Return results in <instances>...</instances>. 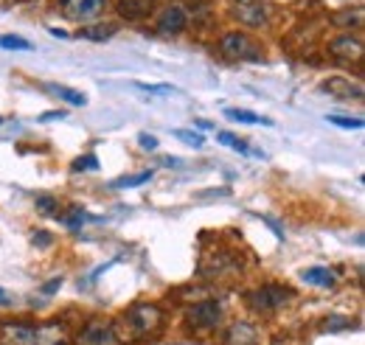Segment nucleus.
<instances>
[{
    "label": "nucleus",
    "instance_id": "19",
    "mask_svg": "<svg viewBox=\"0 0 365 345\" xmlns=\"http://www.w3.org/2000/svg\"><path fill=\"white\" fill-rule=\"evenodd\" d=\"M149 180H152V172H138V174H130V177L113 180L110 188H135V185H143V182H149Z\"/></svg>",
    "mask_w": 365,
    "mask_h": 345
},
{
    "label": "nucleus",
    "instance_id": "22",
    "mask_svg": "<svg viewBox=\"0 0 365 345\" xmlns=\"http://www.w3.org/2000/svg\"><path fill=\"white\" fill-rule=\"evenodd\" d=\"M0 48H6V51H29L31 43H29V40H23V37L6 34V37H0Z\"/></svg>",
    "mask_w": 365,
    "mask_h": 345
},
{
    "label": "nucleus",
    "instance_id": "21",
    "mask_svg": "<svg viewBox=\"0 0 365 345\" xmlns=\"http://www.w3.org/2000/svg\"><path fill=\"white\" fill-rule=\"evenodd\" d=\"M175 138L182 140V143H188V146H194V149H202V143H205V138L200 132H191V130H175Z\"/></svg>",
    "mask_w": 365,
    "mask_h": 345
},
{
    "label": "nucleus",
    "instance_id": "18",
    "mask_svg": "<svg viewBox=\"0 0 365 345\" xmlns=\"http://www.w3.org/2000/svg\"><path fill=\"white\" fill-rule=\"evenodd\" d=\"M115 34V26L113 23H101V26H88L79 31L82 40H91V43H101V40H110Z\"/></svg>",
    "mask_w": 365,
    "mask_h": 345
},
{
    "label": "nucleus",
    "instance_id": "24",
    "mask_svg": "<svg viewBox=\"0 0 365 345\" xmlns=\"http://www.w3.org/2000/svg\"><path fill=\"white\" fill-rule=\"evenodd\" d=\"M71 169H73V172H96V169H98V158H96V155H85V158H76Z\"/></svg>",
    "mask_w": 365,
    "mask_h": 345
},
{
    "label": "nucleus",
    "instance_id": "7",
    "mask_svg": "<svg viewBox=\"0 0 365 345\" xmlns=\"http://www.w3.org/2000/svg\"><path fill=\"white\" fill-rule=\"evenodd\" d=\"M247 298H250V306L259 309V311H275V309H281V306L287 303L289 289H284V287H278V284H267V287H262V289H253Z\"/></svg>",
    "mask_w": 365,
    "mask_h": 345
},
{
    "label": "nucleus",
    "instance_id": "2",
    "mask_svg": "<svg viewBox=\"0 0 365 345\" xmlns=\"http://www.w3.org/2000/svg\"><path fill=\"white\" fill-rule=\"evenodd\" d=\"M127 320H130V326L135 329L138 337H143V334H152V331L160 329L163 311H160L155 303H135V306H130Z\"/></svg>",
    "mask_w": 365,
    "mask_h": 345
},
{
    "label": "nucleus",
    "instance_id": "12",
    "mask_svg": "<svg viewBox=\"0 0 365 345\" xmlns=\"http://www.w3.org/2000/svg\"><path fill=\"white\" fill-rule=\"evenodd\" d=\"M256 340H259L256 326H250V323H245V320L233 323L228 329V334H225V343L228 345H256Z\"/></svg>",
    "mask_w": 365,
    "mask_h": 345
},
{
    "label": "nucleus",
    "instance_id": "27",
    "mask_svg": "<svg viewBox=\"0 0 365 345\" xmlns=\"http://www.w3.org/2000/svg\"><path fill=\"white\" fill-rule=\"evenodd\" d=\"M135 87L146 90V93H155V96H166V93H175V87H172V85H143V82H138Z\"/></svg>",
    "mask_w": 365,
    "mask_h": 345
},
{
    "label": "nucleus",
    "instance_id": "28",
    "mask_svg": "<svg viewBox=\"0 0 365 345\" xmlns=\"http://www.w3.org/2000/svg\"><path fill=\"white\" fill-rule=\"evenodd\" d=\"M37 208H40L43 214H53V211H56V200L43 194V197H37Z\"/></svg>",
    "mask_w": 365,
    "mask_h": 345
},
{
    "label": "nucleus",
    "instance_id": "33",
    "mask_svg": "<svg viewBox=\"0 0 365 345\" xmlns=\"http://www.w3.org/2000/svg\"><path fill=\"white\" fill-rule=\"evenodd\" d=\"M197 127H200V130H211V121H202V118H200Z\"/></svg>",
    "mask_w": 365,
    "mask_h": 345
},
{
    "label": "nucleus",
    "instance_id": "26",
    "mask_svg": "<svg viewBox=\"0 0 365 345\" xmlns=\"http://www.w3.org/2000/svg\"><path fill=\"white\" fill-rule=\"evenodd\" d=\"M138 143H140V149H146V152H155V149H158V138L149 135V132H140V135H138Z\"/></svg>",
    "mask_w": 365,
    "mask_h": 345
},
{
    "label": "nucleus",
    "instance_id": "17",
    "mask_svg": "<svg viewBox=\"0 0 365 345\" xmlns=\"http://www.w3.org/2000/svg\"><path fill=\"white\" fill-rule=\"evenodd\" d=\"M331 23L337 26V29H357V26H363V9H346V11H337V14H331Z\"/></svg>",
    "mask_w": 365,
    "mask_h": 345
},
{
    "label": "nucleus",
    "instance_id": "10",
    "mask_svg": "<svg viewBox=\"0 0 365 345\" xmlns=\"http://www.w3.org/2000/svg\"><path fill=\"white\" fill-rule=\"evenodd\" d=\"M233 17L239 20V23H245V26H262V23H267V9L262 6V3H236V9H233Z\"/></svg>",
    "mask_w": 365,
    "mask_h": 345
},
{
    "label": "nucleus",
    "instance_id": "30",
    "mask_svg": "<svg viewBox=\"0 0 365 345\" xmlns=\"http://www.w3.org/2000/svg\"><path fill=\"white\" fill-rule=\"evenodd\" d=\"M59 287H62V278H53V281H48L46 287H43V292H46V295H53Z\"/></svg>",
    "mask_w": 365,
    "mask_h": 345
},
{
    "label": "nucleus",
    "instance_id": "36",
    "mask_svg": "<svg viewBox=\"0 0 365 345\" xmlns=\"http://www.w3.org/2000/svg\"><path fill=\"white\" fill-rule=\"evenodd\" d=\"M0 124H3V118H0Z\"/></svg>",
    "mask_w": 365,
    "mask_h": 345
},
{
    "label": "nucleus",
    "instance_id": "8",
    "mask_svg": "<svg viewBox=\"0 0 365 345\" xmlns=\"http://www.w3.org/2000/svg\"><path fill=\"white\" fill-rule=\"evenodd\" d=\"M329 51L334 53V59H343V62H360V59H363V40H360V37H351V34H343V37L331 40Z\"/></svg>",
    "mask_w": 365,
    "mask_h": 345
},
{
    "label": "nucleus",
    "instance_id": "29",
    "mask_svg": "<svg viewBox=\"0 0 365 345\" xmlns=\"http://www.w3.org/2000/svg\"><path fill=\"white\" fill-rule=\"evenodd\" d=\"M34 244H37V247H48V244H51L48 230H34Z\"/></svg>",
    "mask_w": 365,
    "mask_h": 345
},
{
    "label": "nucleus",
    "instance_id": "31",
    "mask_svg": "<svg viewBox=\"0 0 365 345\" xmlns=\"http://www.w3.org/2000/svg\"><path fill=\"white\" fill-rule=\"evenodd\" d=\"M62 118H65V113H62V110H59V113L53 110V113H43V115H40V121H62Z\"/></svg>",
    "mask_w": 365,
    "mask_h": 345
},
{
    "label": "nucleus",
    "instance_id": "6",
    "mask_svg": "<svg viewBox=\"0 0 365 345\" xmlns=\"http://www.w3.org/2000/svg\"><path fill=\"white\" fill-rule=\"evenodd\" d=\"M107 9V0H62V14L73 23H91Z\"/></svg>",
    "mask_w": 365,
    "mask_h": 345
},
{
    "label": "nucleus",
    "instance_id": "1",
    "mask_svg": "<svg viewBox=\"0 0 365 345\" xmlns=\"http://www.w3.org/2000/svg\"><path fill=\"white\" fill-rule=\"evenodd\" d=\"M0 345H65V326L62 323H46V326L3 323Z\"/></svg>",
    "mask_w": 365,
    "mask_h": 345
},
{
    "label": "nucleus",
    "instance_id": "25",
    "mask_svg": "<svg viewBox=\"0 0 365 345\" xmlns=\"http://www.w3.org/2000/svg\"><path fill=\"white\" fill-rule=\"evenodd\" d=\"M98 216H91V214H82V211H73L71 216H65V225L68 227H79V225H85V222H96Z\"/></svg>",
    "mask_w": 365,
    "mask_h": 345
},
{
    "label": "nucleus",
    "instance_id": "16",
    "mask_svg": "<svg viewBox=\"0 0 365 345\" xmlns=\"http://www.w3.org/2000/svg\"><path fill=\"white\" fill-rule=\"evenodd\" d=\"M225 118L239 121V124H264V127H273L275 124V121L264 118V115H256V113H250V110H236V107H228V110H225Z\"/></svg>",
    "mask_w": 365,
    "mask_h": 345
},
{
    "label": "nucleus",
    "instance_id": "11",
    "mask_svg": "<svg viewBox=\"0 0 365 345\" xmlns=\"http://www.w3.org/2000/svg\"><path fill=\"white\" fill-rule=\"evenodd\" d=\"M323 90L343 98V101H360L363 98V87L349 82V79H329V82H323Z\"/></svg>",
    "mask_w": 365,
    "mask_h": 345
},
{
    "label": "nucleus",
    "instance_id": "14",
    "mask_svg": "<svg viewBox=\"0 0 365 345\" xmlns=\"http://www.w3.org/2000/svg\"><path fill=\"white\" fill-rule=\"evenodd\" d=\"M48 93H53V96H59L62 101H68V104H73V107H85L88 104V96L85 93H79V90H73V87H65V85H46Z\"/></svg>",
    "mask_w": 365,
    "mask_h": 345
},
{
    "label": "nucleus",
    "instance_id": "13",
    "mask_svg": "<svg viewBox=\"0 0 365 345\" xmlns=\"http://www.w3.org/2000/svg\"><path fill=\"white\" fill-rule=\"evenodd\" d=\"M301 281H304V284H309V287L331 289L337 278H334V269H329V267H309V269H304V272H301Z\"/></svg>",
    "mask_w": 365,
    "mask_h": 345
},
{
    "label": "nucleus",
    "instance_id": "9",
    "mask_svg": "<svg viewBox=\"0 0 365 345\" xmlns=\"http://www.w3.org/2000/svg\"><path fill=\"white\" fill-rule=\"evenodd\" d=\"M185 23H188L185 9L178 6V3H172V6H166L163 14L158 17V31H160V34H180V31H185Z\"/></svg>",
    "mask_w": 365,
    "mask_h": 345
},
{
    "label": "nucleus",
    "instance_id": "5",
    "mask_svg": "<svg viewBox=\"0 0 365 345\" xmlns=\"http://www.w3.org/2000/svg\"><path fill=\"white\" fill-rule=\"evenodd\" d=\"M76 345H121V340H118L113 323H107V320H93V323H88V326L79 331Z\"/></svg>",
    "mask_w": 365,
    "mask_h": 345
},
{
    "label": "nucleus",
    "instance_id": "20",
    "mask_svg": "<svg viewBox=\"0 0 365 345\" xmlns=\"http://www.w3.org/2000/svg\"><path fill=\"white\" fill-rule=\"evenodd\" d=\"M217 140H220V143H225V146H230V149H236V152H242V155H250V146H247L242 138H236V135H233V132H228V130L217 132Z\"/></svg>",
    "mask_w": 365,
    "mask_h": 345
},
{
    "label": "nucleus",
    "instance_id": "23",
    "mask_svg": "<svg viewBox=\"0 0 365 345\" xmlns=\"http://www.w3.org/2000/svg\"><path fill=\"white\" fill-rule=\"evenodd\" d=\"M326 121H329V124H334V127H343V130H363V118H346V115H329Z\"/></svg>",
    "mask_w": 365,
    "mask_h": 345
},
{
    "label": "nucleus",
    "instance_id": "4",
    "mask_svg": "<svg viewBox=\"0 0 365 345\" xmlns=\"http://www.w3.org/2000/svg\"><path fill=\"white\" fill-rule=\"evenodd\" d=\"M222 53L230 56V59H253V62H259L262 59V51L253 45V40L247 37V34H242V31H230L222 37Z\"/></svg>",
    "mask_w": 365,
    "mask_h": 345
},
{
    "label": "nucleus",
    "instance_id": "3",
    "mask_svg": "<svg viewBox=\"0 0 365 345\" xmlns=\"http://www.w3.org/2000/svg\"><path fill=\"white\" fill-rule=\"evenodd\" d=\"M220 320H222V301H217V298L200 301L188 309V326L191 329H214Z\"/></svg>",
    "mask_w": 365,
    "mask_h": 345
},
{
    "label": "nucleus",
    "instance_id": "32",
    "mask_svg": "<svg viewBox=\"0 0 365 345\" xmlns=\"http://www.w3.org/2000/svg\"><path fill=\"white\" fill-rule=\"evenodd\" d=\"M163 163H166V166H172V169H180L182 166L180 158H163Z\"/></svg>",
    "mask_w": 365,
    "mask_h": 345
},
{
    "label": "nucleus",
    "instance_id": "34",
    "mask_svg": "<svg viewBox=\"0 0 365 345\" xmlns=\"http://www.w3.org/2000/svg\"><path fill=\"white\" fill-rule=\"evenodd\" d=\"M6 303H9V295H6L3 289H0V306H6Z\"/></svg>",
    "mask_w": 365,
    "mask_h": 345
},
{
    "label": "nucleus",
    "instance_id": "35",
    "mask_svg": "<svg viewBox=\"0 0 365 345\" xmlns=\"http://www.w3.org/2000/svg\"><path fill=\"white\" fill-rule=\"evenodd\" d=\"M233 3H253V0H233Z\"/></svg>",
    "mask_w": 365,
    "mask_h": 345
},
{
    "label": "nucleus",
    "instance_id": "15",
    "mask_svg": "<svg viewBox=\"0 0 365 345\" xmlns=\"http://www.w3.org/2000/svg\"><path fill=\"white\" fill-rule=\"evenodd\" d=\"M152 9V0H121L118 3V11L127 17V20H138V17H146Z\"/></svg>",
    "mask_w": 365,
    "mask_h": 345
}]
</instances>
